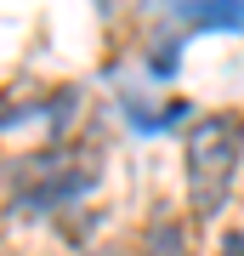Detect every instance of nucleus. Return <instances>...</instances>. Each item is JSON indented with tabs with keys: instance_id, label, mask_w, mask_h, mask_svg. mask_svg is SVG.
Listing matches in <instances>:
<instances>
[{
	"instance_id": "nucleus-1",
	"label": "nucleus",
	"mask_w": 244,
	"mask_h": 256,
	"mask_svg": "<svg viewBox=\"0 0 244 256\" xmlns=\"http://www.w3.org/2000/svg\"><path fill=\"white\" fill-rule=\"evenodd\" d=\"M239 142H244V108H222V114H199L182 137V154H188V194L193 210L210 216L227 188H233V165H239Z\"/></svg>"
},
{
	"instance_id": "nucleus-2",
	"label": "nucleus",
	"mask_w": 244,
	"mask_h": 256,
	"mask_svg": "<svg viewBox=\"0 0 244 256\" xmlns=\"http://www.w3.org/2000/svg\"><path fill=\"white\" fill-rule=\"evenodd\" d=\"M142 256H188V222L176 216H159L142 239Z\"/></svg>"
},
{
	"instance_id": "nucleus-3",
	"label": "nucleus",
	"mask_w": 244,
	"mask_h": 256,
	"mask_svg": "<svg viewBox=\"0 0 244 256\" xmlns=\"http://www.w3.org/2000/svg\"><path fill=\"white\" fill-rule=\"evenodd\" d=\"M216 256H244V234H222V250Z\"/></svg>"
}]
</instances>
